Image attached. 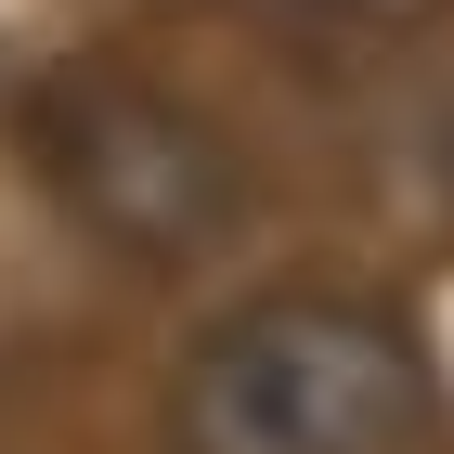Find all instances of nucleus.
<instances>
[{"instance_id":"nucleus-1","label":"nucleus","mask_w":454,"mask_h":454,"mask_svg":"<svg viewBox=\"0 0 454 454\" xmlns=\"http://www.w3.org/2000/svg\"><path fill=\"white\" fill-rule=\"evenodd\" d=\"M428 428V364L403 312L338 286H273L195 338L169 377V454H403Z\"/></svg>"},{"instance_id":"nucleus-2","label":"nucleus","mask_w":454,"mask_h":454,"mask_svg":"<svg viewBox=\"0 0 454 454\" xmlns=\"http://www.w3.org/2000/svg\"><path fill=\"white\" fill-rule=\"evenodd\" d=\"M27 156L78 221L130 260H208L234 234V156L130 66H52L27 91Z\"/></svg>"}]
</instances>
